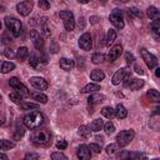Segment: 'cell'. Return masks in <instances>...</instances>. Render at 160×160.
I'll use <instances>...</instances> for the list:
<instances>
[{
  "label": "cell",
  "mask_w": 160,
  "mask_h": 160,
  "mask_svg": "<svg viewBox=\"0 0 160 160\" xmlns=\"http://www.w3.org/2000/svg\"><path fill=\"white\" fill-rule=\"evenodd\" d=\"M44 121H45V118L40 111H30L22 118V124L25 125V128L30 130L40 128L44 124Z\"/></svg>",
  "instance_id": "1"
},
{
  "label": "cell",
  "mask_w": 160,
  "mask_h": 160,
  "mask_svg": "<svg viewBox=\"0 0 160 160\" xmlns=\"http://www.w3.org/2000/svg\"><path fill=\"white\" fill-rule=\"evenodd\" d=\"M30 139L35 145H46L51 141V132L48 129L36 128V129H34Z\"/></svg>",
  "instance_id": "2"
},
{
  "label": "cell",
  "mask_w": 160,
  "mask_h": 160,
  "mask_svg": "<svg viewBox=\"0 0 160 160\" xmlns=\"http://www.w3.org/2000/svg\"><path fill=\"white\" fill-rule=\"evenodd\" d=\"M5 25H6L8 30H9L15 38L20 36V34H21V31H22V24H21V21H20L19 19H16V18H14V16H6V18H5Z\"/></svg>",
  "instance_id": "3"
},
{
  "label": "cell",
  "mask_w": 160,
  "mask_h": 160,
  "mask_svg": "<svg viewBox=\"0 0 160 160\" xmlns=\"http://www.w3.org/2000/svg\"><path fill=\"white\" fill-rule=\"evenodd\" d=\"M134 138H135V131H134L132 129L122 130V131H120V132L118 134V136H116V144H118V146L124 148V146H126L128 144H130L131 140H134Z\"/></svg>",
  "instance_id": "4"
},
{
  "label": "cell",
  "mask_w": 160,
  "mask_h": 160,
  "mask_svg": "<svg viewBox=\"0 0 160 160\" xmlns=\"http://www.w3.org/2000/svg\"><path fill=\"white\" fill-rule=\"evenodd\" d=\"M109 20L110 22L112 24V26L118 30H121L124 29L125 26V22H124V15H122V11L120 9H114L110 15H109Z\"/></svg>",
  "instance_id": "5"
},
{
  "label": "cell",
  "mask_w": 160,
  "mask_h": 160,
  "mask_svg": "<svg viewBox=\"0 0 160 160\" xmlns=\"http://www.w3.org/2000/svg\"><path fill=\"white\" fill-rule=\"evenodd\" d=\"M9 85L19 94V95H21L22 98H28V96H30V92H29V89L16 78V76H12V78H10L9 79Z\"/></svg>",
  "instance_id": "6"
},
{
  "label": "cell",
  "mask_w": 160,
  "mask_h": 160,
  "mask_svg": "<svg viewBox=\"0 0 160 160\" xmlns=\"http://www.w3.org/2000/svg\"><path fill=\"white\" fill-rule=\"evenodd\" d=\"M59 15H60V18L64 21L65 30L66 31H72L74 28H75V18H74V14L70 10H62V11H60Z\"/></svg>",
  "instance_id": "7"
},
{
  "label": "cell",
  "mask_w": 160,
  "mask_h": 160,
  "mask_svg": "<svg viewBox=\"0 0 160 160\" xmlns=\"http://www.w3.org/2000/svg\"><path fill=\"white\" fill-rule=\"evenodd\" d=\"M140 54H141V58H142V60L145 61V64H146V66L149 69H154V68L158 66V59H156V56L152 55L150 51H148L145 48H141L140 49Z\"/></svg>",
  "instance_id": "8"
},
{
  "label": "cell",
  "mask_w": 160,
  "mask_h": 160,
  "mask_svg": "<svg viewBox=\"0 0 160 160\" xmlns=\"http://www.w3.org/2000/svg\"><path fill=\"white\" fill-rule=\"evenodd\" d=\"M34 8L32 0H22L19 4H16V10L21 16H28Z\"/></svg>",
  "instance_id": "9"
},
{
  "label": "cell",
  "mask_w": 160,
  "mask_h": 160,
  "mask_svg": "<svg viewBox=\"0 0 160 160\" xmlns=\"http://www.w3.org/2000/svg\"><path fill=\"white\" fill-rule=\"evenodd\" d=\"M29 82L31 84L32 88H35V89L39 90V91L46 90L48 86H49L48 81H46L44 78H40V76H31V78L29 79Z\"/></svg>",
  "instance_id": "10"
},
{
  "label": "cell",
  "mask_w": 160,
  "mask_h": 160,
  "mask_svg": "<svg viewBox=\"0 0 160 160\" xmlns=\"http://www.w3.org/2000/svg\"><path fill=\"white\" fill-rule=\"evenodd\" d=\"M79 46L82 49V50H85V51H88V50H91V48H92V41H91V35L89 34V32H84L80 38H79Z\"/></svg>",
  "instance_id": "11"
},
{
  "label": "cell",
  "mask_w": 160,
  "mask_h": 160,
  "mask_svg": "<svg viewBox=\"0 0 160 160\" xmlns=\"http://www.w3.org/2000/svg\"><path fill=\"white\" fill-rule=\"evenodd\" d=\"M30 38L32 39V44H34V46L38 49V50H42L44 49V38L42 36H40V34L36 31V30H31L30 31Z\"/></svg>",
  "instance_id": "12"
},
{
  "label": "cell",
  "mask_w": 160,
  "mask_h": 160,
  "mask_svg": "<svg viewBox=\"0 0 160 160\" xmlns=\"http://www.w3.org/2000/svg\"><path fill=\"white\" fill-rule=\"evenodd\" d=\"M122 52V45L121 44H115L108 52V60L109 61H115L118 58H120Z\"/></svg>",
  "instance_id": "13"
},
{
  "label": "cell",
  "mask_w": 160,
  "mask_h": 160,
  "mask_svg": "<svg viewBox=\"0 0 160 160\" xmlns=\"http://www.w3.org/2000/svg\"><path fill=\"white\" fill-rule=\"evenodd\" d=\"M76 156L80 159V160H89L91 158V150L89 149L88 145L82 144L80 145L78 149H76Z\"/></svg>",
  "instance_id": "14"
},
{
  "label": "cell",
  "mask_w": 160,
  "mask_h": 160,
  "mask_svg": "<svg viewBox=\"0 0 160 160\" xmlns=\"http://www.w3.org/2000/svg\"><path fill=\"white\" fill-rule=\"evenodd\" d=\"M128 70H129L128 68H121V69L116 70V71H115V74L112 75V79H111V82H112V85H119V84L122 81L124 76L126 75Z\"/></svg>",
  "instance_id": "15"
},
{
  "label": "cell",
  "mask_w": 160,
  "mask_h": 160,
  "mask_svg": "<svg viewBox=\"0 0 160 160\" xmlns=\"http://www.w3.org/2000/svg\"><path fill=\"white\" fill-rule=\"evenodd\" d=\"M59 65L62 70L65 71H70L75 68V61L72 59H68V58H61L60 61H59Z\"/></svg>",
  "instance_id": "16"
},
{
  "label": "cell",
  "mask_w": 160,
  "mask_h": 160,
  "mask_svg": "<svg viewBox=\"0 0 160 160\" xmlns=\"http://www.w3.org/2000/svg\"><path fill=\"white\" fill-rule=\"evenodd\" d=\"M40 29H41V32H42L44 38H50L51 31H50V26L48 24V19L46 18H41V20H40Z\"/></svg>",
  "instance_id": "17"
},
{
  "label": "cell",
  "mask_w": 160,
  "mask_h": 160,
  "mask_svg": "<svg viewBox=\"0 0 160 160\" xmlns=\"http://www.w3.org/2000/svg\"><path fill=\"white\" fill-rule=\"evenodd\" d=\"M15 69V64L11 61H0V72L8 74Z\"/></svg>",
  "instance_id": "18"
},
{
  "label": "cell",
  "mask_w": 160,
  "mask_h": 160,
  "mask_svg": "<svg viewBox=\"0 0 160 160\" xmlns=\"http://www.w3.org/2000/svg\"><path fill=\"white\" fill-rule=\"evenodd\" d=\"M104 100H105V95H102V94H91L88 98V104L89 105H95V104H99Z\"/></svg>",
  "instance_id": "19"
},
{
  "label": "cell",
  "mask_w": 160,
  "mask_h": 160,
  "mask_svg": "<svg viewBox=\"0 0 160 160\" xmlns=\"http://www.w3.org/2000/svg\"><path fill=\"white\" fill-rule=\"evenodd\" d=\"M29 56V50L26 46H20L15 54V58L19 60V61H24L26 58Z\"/></svg>",
  "instance_id": "20"
},
{
  "label": "cell",
  "mask_w": 160,
  "mask_h": 160,
  "mask_svg": "<svg viewBox=\"0 0 160 160\" xmlns=\"http://www.w3.org/2000/svg\"><path fill=\"white\" fill-rule=\"evenodd\" d=\"M146 15H148L151 20H156V19H159V18H160V11L158 10V8H156V6L151 5V6H149V8L146 9Z\"/></svg>",
  "instance_id": "21"
},
{
  "label": "cell",
  "mask_w": 160,
  "mask_h": 160,
  "mask_svg": "<svg viewBox=\"0 0 160 160\" xmlns=\"http://www.w3.org/2000/svg\"><path fill=\"white\" fill-rule=\"evenodd\" d=\"M90 79H91V80H94L95 82H100L101 80H104V79H105V74H104L101 70L95 69V70H92V71L90 72Z\"/></svg>",
  "instance_id": "22"
},
{
  "label": "cell",
  "mask_w": 160,
  "mask_h": 160,
  "mask_svg": "<svg viewBox=\"0 0 160 160\" xmlns=\"http://www.w3.org/2000/svg\"><path fill=\"white\" fill-rule=\"evenodd\" d=\"M144 80H141V79H132L131 78V80H130V84H129V86L128 88H130V90H140L142 86H144Z\"/></svg>",
  "instance_id": "23"
},
{
  "label": "cell",
  "mask_w": 160,
  "mask_h": 160,
  "mask_svg": "<svg viewBox=\"0 0 160 160\" xmlns=\"http://www.w3.org/2000/svg\"><path fill=\"white\" fill-rule=\"evenodd\" d=\"M115 116H116L118 119H125V118L128 116V110H126V108H125L124 105H121V104H118V105H116V109H115Z\"/></svg>",
  "instance_id": "24"
},
{
  "label": "cell",
  "mask_w": 160,
  "mask_h": 160,
  "mask_svg": "<svg viewBox=\"0 0 160 160\" xmlns=\"http://www.w3.org/2000/svg\"><path fill=\"white\" fill-rule=\"evenodd\" d=\"M98 90H100V85H99V84H95V82H91V84L85 85L80 91H81L82 94H89V92H95V91H98Z\"/></svg>",
  "instance_id": "25"
},
{
  "label": "cell",
  "mask_w": 160,
  "mask_h": 160,
  "mask_svg": "<svg viewBox=\"0 0 160 160\" xmlns=\"http://www.w3.org/2000/svg\"><path fill=\"white\" fill-rule=\"evenodd\" d=\"M31 98H32L35 101L41 102V104H46V102H48V96H46L45 94L40 92V91H34V92H31Z\"/></svg>",
  "instance_id": "26"
},
{
  "label": "cell",
  "mask_w": 160,
  "mask_h": 160,
  "mask_svg": "<svg viewBox=\"0 0 160 160\" xmlns=\"http://www.w3.org/2000/svg\"><path fill=\"white\" fill-rule=\"evenodd\" d=\"M102 126H104V121L101 120V119H95V120H92V122L90 124V130L91 131H94V132H98V131H100L101 129H102Z\"/></svg>",
  "instance_id": "27"
},
{
  "label": "cell",
  "mask_w": 160,
  "mask_h": 160,
  "mask_svg": "<svg viewBox=\"0 0 160 160\" xmlns=\"http://www.w3.org/2000/svg\"><path fill=\"white\" fill-rule=\"evenodd\" d=\"M151 32H152L154 38L156 40H159V35H160V21H159V19L152 21V24H151Z\"/></svg>",
  "instance_id": "28"
},
{
  "label": "cell",
  "mask_w": 160,
  "mask_h": 160,
  "mask_svg": "<svg viewBox=\"0 0 160 160\" xmlns=\"http://www.w3.org/2000/svg\"><path fill=\"white\" fill-rule=\"evenodd\" d=\"M78 134H79L81 138L88 139V138L90 136V134H91V130H90V128L86 126V125H80L79 129H78Z\"/></svg>",
  "instance_id": "29"
},
{
  "label": "cell",
  "mask_w": 160,
  "mask_h": 160,
  "mask_svg": "<svg viewBox=\"0 0 160 160\" xmlns=\"http://www.w3.org/2000/svg\"><path fill=\"white\" fill-rule=\"evenodd\" d=\"M101 115L106 119H111L115 116V110L111 108V106H104L101 109Z\"/></svg>",
  "instance_id": "30"
},
{
  "label": "cell",
  "mask_w": 160,
  "mask_h": 160,
  "mask_svg": "<svg viewBox=\"0 0 160 160\" xmlns=\"http://www.w3.org/2000/svg\"><path fill=\"white\" fill-rule=\"evenodd\" d=\"M15 148V142L14 141H10V140H6V139H1L0 140V150H10Z\"/></svg>",
  "instance_id": "31"
},
{
  "label": "cell",
  "mask_w": 160,
  "mask_h": 160,
  "mask_svg": "<svg viewBox=\"0 0 160 160\" xmlns=\"http://www.w3.org/2000/svg\"><path fill=\"white\" fill-rule=\"evenodd\" d=\"M115 39H116V31L114 29H109V31L106 34V42H105V45L110 46L115 41Z\"/></svg>",
  "instance_id": "32"
},
{
  "label": "cell",
  "mask_w": 160,
  "mask_h": 160,
  "mask_svg": "<svg viewBox=\"0 0 160 160\" xmlns=\"http://www.w3.org/2000/svg\"><path fill=\"white\" fill-rule=\"evenodd\" d=\"M25 126V125H24ZM20 122H18L16 124V130H15V132H14V140H19L24 134H25V128H24Z\"/></svg>",
  "instance_id": "33"
},
{
  "label": "cell",
  "mask_w": 160,
  "mask_h": 160,
  "mask_svg": "<svg viewBox=\"0 0 160 160\" xmlns=\"http://www.w3.org/2000/svg\"><path fill=\"white\" fill-rule=\"evenodd\" d=\"M146 95H148V98H149L150 100H152V101H159V100H160V92H159L158 90H155V89L148 90Z\"/></svg>",
  "instance_id": "34"
},
{
  "label": "cell",
  "mask_w": 160,
  "mask_h": 160,
  "mask_svg": "<svg viewBox=\"0 0 160 160\" xmlns=\"http://www.w3.org/2000/svg\"><path fill=\"white\" fill-rule=\"evenodd\" d=\"M102 128H104V130H105V134H106V135H109V136H110V135H112V134L115 132V125H114L111 121L105 122Z\"/></svg>",
  "instance_id": "35"
},
{
  "label": "cell",
  "mask_w": 160,
  "mask_h": 160,
  "mask_svg": "<svg viewBox=\"0 0 160 160\" xmlns=\"http://www.w3.org/2000/svg\"><path fill=\"white\" fill-rule=\"evenodd\" d=\"M126 12H128L129 18H132V19H134V18H139V16H141V12H140V10H139L138 8H135V6L126 9Z\"/></svg>",
  "instance_id": "36"
},
{
  "label": "cell",
  "mask_w": 160,
  "mask_h": 160,
  "mask_svg": "<svg viewBox=\"0 0 160 160\" xmlns=\"http://www.w3.org/2000/svg\"><path fill=\"white\" fill-rule=\"evenodd\" d=\"M9 98H10V100L12 101V102H15V104H18V105H20L24 100H22V96L21 95H19L16 91L15 92H11L10 95H9Z\"/></svg>",
  "instance_id": "37"
},
{
  "label": "cell",
  "mask_w": 160,
  "mask_h": 160,
  "mask_svg": "<svg viewBox=\"0 0 160 160\" xmlns=\"http://www.w3.org/2000/svg\"><path fill=\"white\" fill-rule=\"evenodd\" d=\"M104 60H105V55L101 54V52H95V54H92V56H91V61H92L94 64H99V62H101V61H104Z\"/></svg>",
  "instance_id": "38"
},
{
  "label": "cell",
  "mask_w": 160,
  "mask_h": 160,
  "mask_svg": "<svg viewBox=\"0 0 160 160\" xmlns=\"http://www.w3.org/2000/svg\"><path fill=\"white\" fill-rule=\"evenodd\" d=\"M29 64H30V66H32L34 69H36V68L40 65V58H38L35 54H31V55H30Z\"/></svg>",
  "instance_id": "39"
},
{
  "label": "cell",
  "mask_w": 160,
  "mask_h": 160,
  "mask_svg": "<svg viewBox=\"0 0 160 160\" xmlns=\"http://www.w3.org/2000/svg\"><path fill=\"white\" fill-rule=\"evenodd\" d=\"M105 150H106V154H108V155H112V154H115L116 150H118V144H110V145L106 146Z\"/></svg>",
  "instance_id": "40"
},
{
  "label": "cell",
  "mask_w": 160,
  "mask_h": 160,
  "mask_svg": "<svg viewBox=\"0 0 160 160\" xmlns=\"http://www.w3.org/2000/svg\"><path fill=\"white\" fill-rule=\"evenodd\" d=\"M51 159L52 160H66L68 158H66V155H64L62 152H60V151H56V152H52L51 154Z\"/></svg>",
  "instance_id": "41"
},
{
  "label": "cell",
  "mask_w": 160,
  "mask_h": 160,
  "mask_svg": "<svg viewBox=\"0 0 160 160\" xmlns=\"http://www.w3.org/2000/svg\"><path fill=\"white\" fill-rule=\"evenodd\" d=\"M38 5H39V8H40L41 10H48V9H50V2H49L48 0H39Z\"/></svg>",
  "instance_id": "42"
},
{
  "label": "cell",
  "mask_w": 160,
  "mask_h": 160,
  "mask_svg": "<svg viewBox=\"0 0 160 160\" xmlns=\"http://www.w3.org/2000/svg\"><path fill=\"white\" fill-rule=\"evenodd\" d=\"M89 146V149L91 150V151H94V152H96V154H99L100 151H101V145H99V144H95V142H91L90 145H88Z\"/></svg>",
  "instance_id": "43"
},
{
  "label": "cell",
  "mask_w": 160,
  "mask_h": 160,
  "mask_svg": "<svg viewBox=\"0 0 160 160\" xmlns=\"http://www.w3.org/2000/svg\"><path fill=\"white\" fill-rule=\"evenodd\" d=\"M20 106H21V109H22V110H28V109H36V108H38V105H35V104L24 102V101L20 104Z\"/></svg>",
  "instance_id": "44"
},
{
  "label": "cell",
  "mask_w": 160,
  "mask_h": 160,
  "mask_svg": "<svg viewBox=\"0 0 160 160\" xmlns=\"http://www.w3.org/2000/svg\"><path fill=\"white\" fill-rule=\"evenodd\" d=\"M4 56L8 58V59H12V58H15V54H14V51H12L11 49L6 48V49L4 50Z\"/></svg>",
  "instance_id": "45"
},
{
  "label": "cell",
  "mask_w": 160,
  "mask_h": 160,
  "mask_svg": "<svg viewBox=\"0 0 160 160\" xmlns=\"http://www.w3.org/2000/svg\"><path fill=\"white\" fill-rule=\"evenodd\" d=\"M66 146H68L66 140H60V141H58V142H56V148H58L59 150H65V149H66Z\"/></svg>",
  "instance_id": "46"
},
{
  "label": "cell",
  "mask_w": 160,
  "mask_h": 160,
  "mask_svg": "<svg viewBox=\"0 0 160 160\" xmlns=\"http://www.w3.org/2000/svg\"><path fill=\"white\" fill-rule=\"evenodd\" d=\"M125 59H126V62L130 65V64H132L134 61H135V58H134V55L132 54H130V52H126L125 54Z\"/></svg>",
  "instance_id": "47"
},
{
  "label": "cell",
  "mask_w": 160,
  "mask_h": 160,
  "mask_svg": "<svg viewBox=\"0 0 160 160\" xmlns=\"http://www.w3.org/2000/svg\"><path fill=\"white\" fill-rule=\"evenodd\" d=\"M58 50H59V46H58L56 41H55V40H52V41H51V46H50V51H51L52 54H56V52H58Z\"/></svg>",
  "instance_id": "48"
},
{
  "label": "cell",
  "mask_w": 160,
  "mask_h": 160,
  "mask_svg": "<svg viewBox=\"0 0 160 160\" xmlns=\"http://www.w3.org/2000/svg\"><path fill=\"white\" fill-rule=\"evenodd\" d=\"M32 159H39V154L36 152H29L25 155V160H32Z\"/></svg>",
  "instance_id": "49"
},
{
  "label": "cell",
  "mask_w": 160,
  "mask_h": 160,
  "mask_svg": "<svg viewBox=\"0 0 160 160\" xmlns=\"http://www.w3.org/2000/svg\"><path fill=\"white\" fill-rule=\"evenodd\" d=\"M1 40H2V44H5V45L11 44V41H12V40H11V38H9V36H8V34H4Z\"/></svg>",
  "instance_id": "50"
},
{
  "label": "cell",
  "mask_w": 160,
  "mask_h": 160,
  "mask_svg": "<svg viewBox=\"0 0 160 160\" xmlns=\"http://www.w3.org/2000/svg\"><path fill=\"white\" fill-rule=\"evenodd\" d=\"M134 70H135V72H138V74H140V75H144V70L141 69V66H140V65L135 64V66H134Z\"/></svg>",
  "instance_id": "51"
},
{
  "label": "cell",
  "mask_w": 160,
  "mask_h": 160,
  "mask_svg": "<svg viewBox=\"0 0 160 160\" xmlns=\"http://www.w3.org/2000/svg\"><path fill=\"white\" fill-rule=\"evenodd\" d=\"M98 20H99L98 16H91V18H90V22H91V24H96Z\"/></svg>",
  "instance_id": "52"
},
{
  "label": "cell",
  "mask_w": 160,
  "mask_h": 160,
  "mask_svg": "<svg viewBox=\"0 0 160 160\" xmlns=\"http://www.w3.org/2000/svg\"><path fill=\"white\" fill-rule=\"evenodd\" d=\"M155 76H156V78L160 76V68H156V69H155Z\"/></svg>",
  "instance_id": "53"
},
{
  "label": "cell",
  "mask_w": 160,
  "mask_h": 160,
  "mask_svg": "<svg viewBox=\"0 0 160 160\" xmlns=\"http://www.w3.org/2000/svg\"><path fill=\"white\" fill-rule=\"evenodd\" d=\"M0 160H8V156L2 152H0Z\"/></svg>",
  "instance_id": "54"
},
{
  "label": "cell",
  "mask_w": 160,
  "mask_h": 160,
  "mask_svg": "<svg viewBox=\"0 0 160 160\" xmlns=\"http://www.w3.org/2000/svg\"><path fill=\"white\" fill-rule=\"evenodd\" d=\"M96 140H98V141H100V144H102V141H104V139H102L101 136H96Z\"/></svg>",
  "instance_id": "55"
},
{
  "label": "cell",
  "mask_w": 160,
  "mask_h": 160,
  "mask_svg": "<svg viewBox=\"0 0 160 160\" xmlns=\"http://www.w3.org/2000/svg\"><path fill=\"white\" fill-rule=\"evenodd\" d=\"M78 1H79L80 4H88V2L90 1V0H78Z\"/></svg>",
  "instance_id": "56"
},
{
  "label": "cell",
  "mask_w": 160,
  "mask_h": 160,
  "mask_svg": "<svg viewBox=\"0 0 160 160\" xmlns=\"http://www.w3.org/2000/svg\"><path fill=\"white\" fill-rule=\"evenodd\" d=\"M0 11H4V5H2V1L0 0Z\"/></svg>",
  "instance_id": "57"
},
{
  "label": "cell",
  "mask_w": 160,
  "mask_h": 160,
  "mask_svg": "<svg viewBox=\"0 0 160 160\" xmlns=\"http://www.w3.org/2000/svg\"><path fill=\"white\" fill-rule=\"evenodd\" d=\"M115 1H116V2H126L128 0H115Z\"/></svg>",
  "instance_id": "58"
},
{
  "label": "cell",
  "mask_w": 160,
  "mask_h": 160,
  "mask_svg": "<svg viewBox=\"0 0 160 160\" xmlns=\"http://www.w3.org/2000/svg\"><path fill=\"white\" fill-rule=\"evenodd\" d=\"M100 2H101L102 5H105V4H106V0H100Z\"/></svg>",
  "instance_id": "59"
},
{
  "label": "cell",
  "mask_w": 160,
  "mask_h": 160,
  "mask_svg": "<svg viewBox=\"0 0 160 160\" xmlns=\"http://www.w3.org/2000/svg\"><path fill=\"white\" fill-rule=\"evenodd\" d=\"M0 30H1V21H0Z\"/></svg>",
  "instance_id": "60"
},
{
  "label": "cell",
  "mask_w": 160,
  "mask_h": 160,
  "mask_svg": "<svg viewBox=\"0 0 160 160\" xmlns=\"http://www.w3.org/2000/svg\"><path fill=\"white\" fill-rule=\"evenodd\" d=\"M0 102H1V96H0Z\"/></svg>",
  "instance_id": "61"
}]
</instances>
